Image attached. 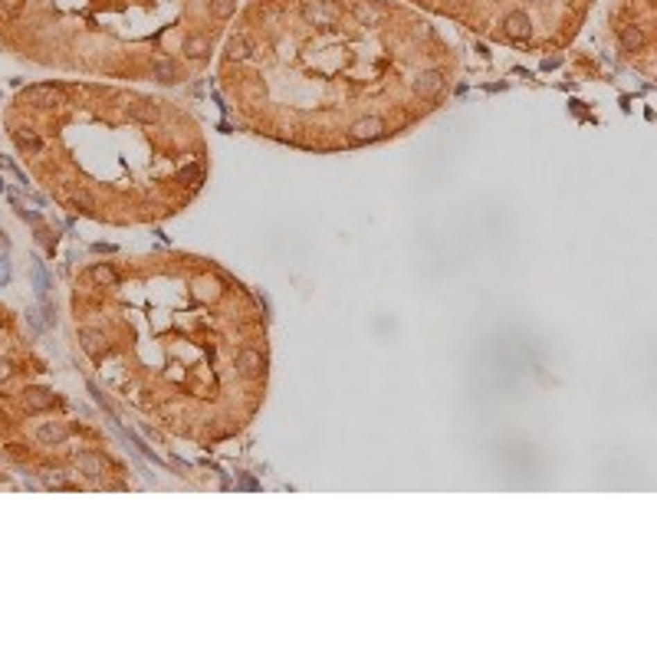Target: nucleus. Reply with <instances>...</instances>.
<instances>
[{
    "label": "nucleus",
    "mask_w": 657,
    "mask_h": 657,
    "mask_svg": "<svg viewBox=\"0 0 657 657\" xmlns=\"http://www.w3.org/2000/svg\"><path fill=\"white\" fill-rule=\"evenodd\" d=\"M92 263L89 283L115 286L125 306V339L79 329V348L96 365L119 359L122 391L158 431L194 447L237 437L266 395L270 342L260 299L204 257L155 253Z\"/></svg>",
    "instance_id": "nucleus-1"
},
{
    "label": "nucleus",
    "mask_w": 657,
    "mask_h": 657,
    "mask_svg": "<svg viewBox=\"0 0 657 657\" xmlns=\"http://www.w3.org/2000/svg\"><path fill=\"white\" fill-rule=\"evenodd\" d=\"M20 395H24L20 401H24L26 414H46V411H53L60 404V398L53 395V391H46V388H24Z\"/></svg>",
    "instance_id": "nucleus-2"
},
{
    "label": "nucleus",
    "mask_w": 657,
    "mask_h": 657,
    "mask_svg": "<svg viewBox=\"0 0 657 657\" xmlns=\"http://www.w3.org/2000/svg\"><path fill=\"white\" fill-rule=\"evenodd\" d=\"M647 46V30L641 24H624L618 30V50L624 53V56H634V53H641Z\"/></svg>",
    "instance_id": "nucleus-3"
},
{
    "label": "nucleus",
    "mask_w": 657,
    "mask_h": 657,
    "mask_svg": "<svg viewBox=\"0 0 657 657\" xmlns=\"http://www.w3.org/2000/svg\"><path fill=\"white\" fill-rule=\"evenodd\" d=\"M69 437H73V424H66V421H43L37 427V441L46 447H60Z\"/></svg>",
    "instance_id": "nucleus-4"
},
{
    "label": "nucleus",
    "mask_w": 657,
    "mask_h": 657,
    "mask_svg": "<svg viewBox=\"0 0 657 657\" xmlns=\"http://www.w3.org/2000/svg\"><path fill=\"white\" fill-rule=\"evenodd\" d=\"M13 372H17V368H13V361L7 359V355H0V384H3V382H10Z\"/></svg>",
    "instance_id": "nucleus-5"
}]
</instances>
